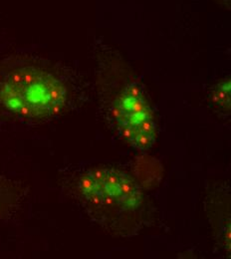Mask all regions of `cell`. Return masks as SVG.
I'll list each match as a JSON object with an SVG mask.
<instances>
[{
  "mask_svg": "<svg viewBox=\"0 0 231 259\" xmlns=\"http://www.w3.org/2000/svg\"><path fill=\"white\" fill-rule=\"evenodd\" d=\"M67 89L51 73L27 64H0V111L22 118L60 114Z\"/></svg>",
  "mask_w": 231,
  "mask_h": 259,
  "instance_id": "obj_1",
  "label": "cell"
},
{
  "mask_svg": "<svg viewBox=\"0 0 231 259\" xmlns=\"http://www.w3.org/2000/svg\"><path fill=\"white\" fill-rule=\"evenodd\" d=\"M212 101L225 109L230 108V80H224L219 83L218 87L212 94Z\"/></svg>",
  "mask_w": 231,
  "mask_h": 259,
  "instance_id": "obj_2",
  "label": "cell"
},
{
  "mask_svg": "<svg viewBox=\"0 0 231 259\" xmlns=\"http://www.w3.org/2000/svg\"><path fill=\"white\" fill-rule=\"evenodd\" d=\"M133 131H134V137L131 142V144L133 147H135L140 150H146V149H149L153 145L155 137L141 132L138 128L133 130Z\"/></svg>",
  "mask_w": 231,
  "mask_h": 259,
  "instance_id": "obj_3",
  "label": "cell"
},
{
  "mask_svg": "<svg viewBox=\"0 0 231 259\" xmlns=\"http://www.w3.org/2000/svg\"><path fill=\"white\" fill-rule=\"evenodd\" d=\"M120 189L123 195H128L133 192L131 180L126 176H120Z\"/></svg>",
  "mask_w": 231,
  "mask_h": 259,
  "instance_id": "obj_4",
  "label": "cell"
},
{
  "mask_svg": "<svg viewBox=\"0 0 231 259\" xmlns=\"http://www.w3.org/2000/svg\"><path fill=\"white\" fill-rule=\"evenodd\" d=\"M138 130L145 134H148V135H151L153 137H155V130H156V126L154 124V122L152 120H146L144 121Z\"/></svg>",
  "mask_w": 231,
  "mask_h": 259,
  "instance_id": "obj_5",
  "label": "cell"
},
{
  "mask_svg": "<svg viewBox=\"0 0 231 259\" xmlns=\"http://www.w3.org/2000/svg\"><path fill=\"white\" fill-rule=\"evenodd\" d=\"M106 175H107V171L103 169H94L90 172V177L99 186H103L106 179Z\"/></svg>",
  "mask_w": 231,
  "mask_h": 259,
  "instance_id": "obj_6",
  "label": "cell"
},
{
  "mask_svg": "<svg viewBox=\"0 0 231 259\" xmlns=\"http://www.w3.org/2000/svg\"><path fill=\"white\" fill-rule=\"evenodd\" d=\"M120 134L123 139L132 142L133 137H134V131L132 127L130 126H125V127H120Z\"/></svg>",
  "mask_w": 231,
  "mask_h": 259,
  "instance_id": "obj_7",
  "label": "cell"
},
{
  "mask_svg": "<svg viewBox=\"0 0 231 259\" xmlns=\"http://www.w3.org/2000/svg\"><path fill=\"white\" fill-rule=\"evenodd\" d=\"M0 211H1V195H0ZM0 214H1V212H0Z\"/></svg>",
  "mask_w": 231,
  "mask_h": 259,
  "instance_id": "obj_8",
  "label": "cell"
}]
</instances>
